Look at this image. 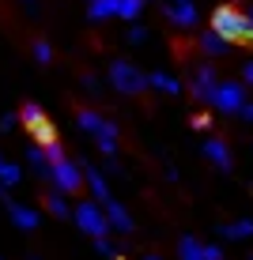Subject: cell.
<instances>
[{
    "label": "cell",
    "instance_id": "cell-16",
    "mask_svg": "<svg viewBox=\"0 0 253 260\" xmlns=\"http://www.w3.org/2000/svg\"><path fill=\"white\" fill-rule=\"evenodd\" d=\"M219 238H227V241H246V238H253V219L223 222V226H219Z\"/></svg>",
    "mask_w": 253,
    "mask_h": 260
},
{
    "label": "cell",
    "instance_id": "cell-24",
    "mask_svg": "<svg viewBox=\"0 0 253 260\" xmlns=\"http://www.w3.org/2000/svg\"><path fill=\"white\" fill-rule=\"evenodd\" d=\"M34 60H38V64H49L53 60V46L49 42H34Z\"/></svg>",
    "mask_w": 253,
    "mask_h": 260
},
{
    "label": "cell",
    "instance_id": "cell-6",
    "mask_svg": "<svg viewBox=\"0 0 253 260\" xmlns=\"http://www.w3.org/2000/svg\"><path fill=\"white\" fill-rule=\"evenodd\" d=\"M49 181H53V189L57 192H79L83 189V170H79L72 158H57V162L49 166Z\"/></svg>",
    "mask_w": 253,
    "mask_h": 260
},
{
    "label": "cell",
    "instance_id": "cell-31",
    "mask_svg": "<svg viewBox=\"0 0 253 260\" xmlns=\"http://www.w3.org/2000/svg\"><path fill=\"white\" fill-rule=\"evenodd\" d=\"M204 260H223V245H204Z\"/></svg>",
    "mask_w": 253,
    "mask_h": 260
},
{
    "label": "cell",
    "instance_id": "cell-39",
    "mask_svg": "<svg viewBox=\"0 0 253 260\" xmlns=\"http://www.w3.org/2000/svg\"><path fill=\"white\" fill-rule=\"evenodd\" d=\"M249 260H253V256H249Z\"/></svg>",
    "mask_w": 253,
    "mask_h": 260
},
{
    "label": "cell",
    "instance_id": "cell-35",
    "mask_svg": "<svg viewBox=\"0 0 253 260\" xmlns=\"http://www.w3.org/2000/svg\"><path fill=\"white\" fill-rule=\"evenodd\" d=\"M0 200H8V185H0Z\"/></svg>",
    "mask_w": 253,
    "mask_h": 260
},
{
    "label": "cell",
    "instance_id": "cell-9",
    "mask_svg": "<svg viewBox=\"0 0 253 260\" xmlns=\"http://www.w3.org/2000/svg\"><path fill=\"white\" fill-rule=\"evenodd\" d=\"M4 208H8V219H12V226H19V230H34V226H38V211H34L31 204L4 200Z\"/></svg>",
    "mask_w": 253,
    "mask_h": 260
},
{
    "label": "cell",
    "instance_id": "cell-33",
    "mask_svg": "<svg viewBox=\"0 0 253 260\" xmlns=\"http://www.w3.org/2000/svg\"><path fill=\"white\" fill-rule=\"evenodd\" d=\"M242 83H246V87H253V60H249L246 68H242Z\"/></svg>",
    "mask_w": 253,
    "mask_h": 260
},
{
    "label": "cell",
    "instance_id": "cell-37",
    "mask_svg": "<svg viewBox=\"0 0 253 260\" xmlns=\"http://www.w3.org/2000/svg\"><path fill=\"white\" fill-rule=\"evenodd\" d=\"M144 260H162V256H155V253H148V256H144Z\"/></svg>",
    "mask_w": 253,
    "mask_h": 260
},
{
    "label": "cell",
    "instance_id": "cell-1",
    "mask_svg": "<svg viewBox=\"0 0 253 260\" xmlns=\"http://www.w3.org/2000/svg\"><path fill=\"white\" fill-rule=\"evenodd\" d=\"M212 30L223 34L231 46H234V42H253V26L246 19V12H238L234 4H223V8L212 12Z\"/></svg>",
    "mask_w": 253,
    "mask_h": 260
},
{
    "label": "cell",
    "instance_id": "cell-30",
    "mask_svg": "<svg viewBox=\"0 0 253 260\" xmlns=\"http://www.w3.org/2000/svg\"><path fill=\"white\" fill-rule=\"evenodd\" d=\"M193 128L196 132H208V128H212V117H208V113H193Z\"/></svg>",
    "mask_w": 253,
    "mask_h": 260
},
{
    "label": "cell",
    "instance_id": "cell-28",
    "mask_svg": "<svg viewBox=\"0 0 253 260\" xmlns=\"http://www.w3.org/2000/svg\"><path fill=\"white\" fill-rule=\"evenodd\" d=\"M15 124H19V113H4L0 117V132H15Z\"/></svg>",
    "mask_w": 253,
    "mask_h": 260
},
{
    "label": "cell",
    "instance_id": "cell-18",
    "mask_svg": "<svg viewBox=\"0 0 253 260\" xmlns=\"http://www.w3.org/2000/svg\"><path fill=\"white\" fill-rule=\"evenodd\" d=\"M19 181H23V166H19V162H12V158H0V185L15 189Z\"/></svg>",
    "mask_w": 253,
    "mask_h": 260
},
{
    "label": "cell",
    "instance_id": "cell-36",
    "mask_svg": "<svg viewBox=\"0 0 253 260\" xmlns=\"http://www.w3.org/2000/svg\"><path fill=\"white\" fill-rule=\"evenodd\" d=\"M246 19H249V26H253V8H249V12H246Z\"/></svg>",
    "mask_w": 253,
    "mask_h": 260
},
{
    "label": "cell",
    "instance_id": "cell-29",
    "mask_svg": "<svg viewBox=\"0 0 253 260\" xmlns=\"http://www.w3.org/2000/svg\"><path fill=\"white\" fill-rule=\"evenodd\" d=\"M46 158H49V166L57 162V158H65V151H61V143L53 140V143H46Z\"/></svg>",
    "mask_w": 253,
    "mask_h": 260
},
{
    "label": "cell",
    "instance_id": "cell-32",
    "mask_svg": "<svg viewBox=\"0 0 253 260\" xmlns=\"http://www.w3.org/2000/svg\"><path fill=\"white\" fill-rule=\"evenodd\" d=\"M238 113H242V121H249V124H253V102H249V98L242 102V110H238Z\"/></svg>",
    "mask_w": 253,
    "mask_h": 260
},
{
    "label": "cell",
    "instance_id": "cell-25",
    "mask_svg": "<svg viewBox=\"0 0 253 260\" xmlns=\"http://www.w3.org/2000/svg\"><path fill=\"white\" fill-rule=\"evenodd\" d=\"M95 253H98V256H117V249H114V241H110V234L95 238Z\"/></svg>",
    "mask_w": 253,
    "mask_h": 260
},
{
    "label": "cell",
    "instance_id": "cell-10",
    "mask_svg": "<svg viewBox=\"0 0 253 260\" xmlns=\"http://www.w3.org/2000/svg\"><path fill=\"white\" fill-rule=\"evenodd\" d=\"M215 83H219V79H215V68H212V64H201V68L193 72V83H189V91H193L196 102H208V94H212Z\"/></svg>",
    "mask_w": 253,
    "mask_h": 260
},
{
    "label": "cell",
    "instance_id": "cell-26",
    "mask_svg": "<svg viewBox=\"0 0 253 260\" xmlns=\"http://www.w3.org/2000/svg\"><path fill=\"white\" fill-rule=\"evenodd\" d=\"M144 42H148V30L132 19V26H129V46H144Z\"/></svg>",
    "mask_w": 253,
    "mask_h": 260
},
{
    "label": "cell",
    "instance_id": "cell-15",
    "mask_svg": "<svg viewBox=\"0 0 253 260\" xmlns=\"http://www.w3.org/2000/svg\"><path fill=\"white\" fill-rule=\"evenodd\" d=\"M148 87H155L162 94H182V79H174L170 72H148Z\"/></svg>",
    "mask_w": 253,
    "mask_h": 260
},
{
    "label": "cell",
    "instance_id": "cell-27",
    "mask_svg": "<svg viewBox=\"0 0 253 260\" xmlns=\"http://www.w3.org/2000/svg\"><path fill=\"white\" fill-rule=\"evenodd\" d=\"M79 83H83V91L91 94V98H95V94H102V79H98V76H83Z\"/></svg>",
    "mask_w": 253,
    "mask_h": 260
},
{
    "label": "cell",
    "instance_id": "cell-17",
    "mask_svg": "<svg viewBox=\"0 0 253 260\" xmlns=\"http://www.w3.org/2000/svg\"><path fill=\"white\" fill-rule=\"evenodd\" d=\"M227 49H231V42L223 38V34H215V30H204L201 34V53H208V57H223Z\"/></svg>",
    "mask_w": 253,
    "mask_h": 260
},
{
    "label": "cell",
    "instance_id": "cell-3",
    "mask_svg": "<svg viewBox=\"0 0 253 260\" xmlns=\"http://www.w3.org/2000/svg\"><path fill=\"white\" fill-rule=\"evenodd\" d=\"M110 87H117L121 94H140V91H148V72H140L132 60H114L110 64Z\"/></svg>",
    "mask_w": 253,
    "mask_h": 260
},
{
    "label": "cell",
    "instance_id": "cell-21",
    "mask_svg": "<svg viewBox=\"0 0 253 260\" xmlns=\"http://www.w3.org/2000/svg\"><path fill=\"white\" fill-rule=\"evenodd\" d=\"M87 15H91L95 23H102V19H114V15H117V0H91Z\"/></svg>",
    "mask_w": 253,
    "mask_h": 260
},
{
    "label": "cell",
    "instance_id": "cell-4",
    "mask_svg": "<svg viewBox=\"0 0 253 260\" xmlns=\"http://www.w3.org/2000/svg\"><path fill=\"white\" fill-rule=\"evenodd\" d=\"M242 102H246V83H238V79H223V83L212 87V94H208V106L219 113H238Z\"/></svg>",
    "mask_w": 253,
    "mask_h": 260
},
{
    "label": "cell",
    "instance_id": "cell-14",
    "mask_svg": "<svg viewBox=\"0 0 253 260\" xmlns=\"http://www.w3.org/2000/svg\"><path fill=\"white\" fill-rule=\"evenodd\" d=\"M23 158L38 177H49V158H46V147H42V143H31V147L23 151Z\"/></svg>",
    "mask_w": 253,
    "mask_h": 260
},
{
    "label": "cell",
    "instance_id": "cell-38",
    "mask_svg": "<svg viewBox=\"0 0 253 260\" xmlns=\"http://www.w3.org/2000/svg\"><path fill=\"white\" fill-rule=\"evenodd\" d=\"M0 260H4V256H0Z\"/></svg>",
    "mask_w": 253,
    "mask_h": 260
},
{
    "label": "cell",
    "instance_id": "cell-8",
    "mask_svg": "<svg viewBox=\"0 0 253 260\" xmlns=\"http://www.w3.org/2000/svg\"><path fill=\"white\" fill-rule=\"evenodd\" d=\"M201 151H204V158H208V162H212L215 170H223V174H227V170L234 166V158H231V147H227V143H223V140H204L201 143Z\"/></svg>",
    "mask_w": 253,
    "mask_h": 260
},
{
    "label": "cell",
    "instance_id": "cell-20",
    "mask_svg": "<svg viewBox=\"0 0 253 260\" xmlns=\"http://www.w3.org/2000/svg\"><path fill=\"white\" fill-rule=\"evenodd\" d=\"M178 260H204V245L193 234L182 238V241H178Z\"/></svg>",
    "mask_w": 253,
    "mask_h": 260
},
{
    "label": "cell",
    "instance_id": "cell-22",
    "mask_svg": "<svg viewBox=\"0 0 253 260\" xmlns=\"http://www.w3.org/2000/svg\"><path fill=\"white\" fill-rule=\"evenodd\" d=\"M46 208H49V215H57V219H68L72 215V204L65 200V192H57V189L46 196Z\"/></svg>",
    "mask_w": 253,
    "mask_h": 260
},
{
    "label": "cell",
    "instance_id": "cell-13",
    "mask_svg": "<svg viewBox=\"0 0 253 260\" xmlns=\"http://www.w3.org/2000/svg\"><path fill=\"white\" fill-rule=\"evenodd\" d=\"M95 147L102 155H117V124L114 121H102V128L95 132Z\"/></svg>",
    "mask_w": 253,
    "mask_h": 260
},
{
    "label": "cell",
    "instance_id": "cell-2",
    "mask_svg": "<svg viewBox=\"0 0 253 260\" xmlns=\"http://www.w3.org/2000/svg\"><path fill=\"white\" fill-rule=\"evenodd\" d=\"M72 219H76V226L83 230V234H91V238L110 234V222H106V211H102V204H98V200L72 204Z\"/></svg>",
    "mask_w": 253,
    "mask_h": 260
},
{
    "label": "cell",
    "instance_id": "cell-7",
    "mask_svg": "<svg viewBox=\"0 0 253 260\" xmlns=\"http://www.w3.org/2000/svg\"><path fill=\"white\" fill-rule=\"evenodd\" d=\"M162 12H166V19L174 23V26H182V30L196 26V19H201V15H196V8L189 4V0H170V4L162 8Z\"/></svg>",
    "mask_w": 253,
    "mask_h": 260
},
{
    "label": "cell",
    "instance_id": "cell-11",
    "mask_svg": "<svg viewBox=\"0 0 253 260\" xmlns=\"http://www.w3.org/2000/svg\"><path fill=\"white\" fill-rule=\"evenodd\" d=\"M102 211H106V222H110V230H121V234H132V215L121 208V200H102Z\"/></svg>",
    "mask_w": 253,
    "mask_h": 260
},
{
    "label": "cell",
    "instance_id": "cell-12",
    "mask_svg": "<svg viewBox=\"0 0 253 260\" xmlns=\"http://www.w3.org/2000/svg\"><path fill=\"white\" fill-rule=\"evenodd\" d=\"M79 170H83V185L91 189V200H98V204L110 200V185H106L102 170H95V166H79Z\"/></svg>",
    "mask_w": 253,
    "mask_h": 260
},
{
    "label": "cell",
    "instance_id": "cell-19",
    "mask_svg": "<svg viewBox=\"0 0 253 260\" xmlns=\"http://www.w3.org/2000/svg\"><path fill=\"white\" fill-rule=\"evenodd\" d=\"M102 113H95V110H79L76 113V124H79V132H87V136H95L98 128H102Z\"/></svg>",
    "mask_w": 253,
    "mask_h": 260
},
{
    "label": "cell",
    "instance_id": "cell-5",
    "mask_svg": "<svg viewBox=\"0 0 253 260\" xmlns=\"http://www.w3.org/2000/svg\"><path fill=\"white\" fill-rule=\"evenodd\" d=\"M19 121L26 124V128H31V140H34V143H42V147L57 140V128H53V124L46 121V113H42V106H38V102H26L23 110H19Z\"/></svg>",
    "mask_w": 253,
    "mask_h": 260
},
{
    "label": "cell",
    "instance_id": "cell-23",
    "mask_svg": "<svg viewBox=\"0 0 253 260\" xmlns=\"http://www.w3.org/2000/svg\"><path fill=\"white\" fill-rule=\"evenodd\" d=\"M148 8V0H117V19H136V15Z\"/></svg>",
    "mask_w": 253,
    "mask_h": 260
},
{
    "label": "cell",
    "instance_id": "cell-34",
    "mask_svg": "<svg viewBox=\"0 0 253 260\" xmlns=\"http://www.w3.org/2000/svg\"><path fill=\"white\" fill-rule=\"evenodd\" d=\"M23 8H31V12H38V0H19Z\"/></svg>",
    "mask_w": 253,
    "mask_h": 260
}]
</instances>
